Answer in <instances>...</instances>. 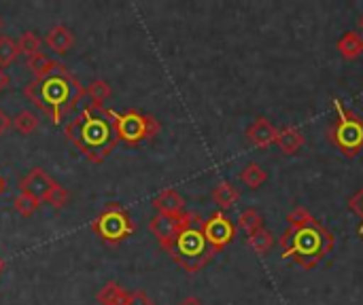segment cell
I'll use <instances>...</instances> for the list:
<instances>
[{"mask_svg": "<svg viewBox=\"0 0 363 305\" xmlns=\"http://www.w3.org/2000/svg\"><path fill=\"white\" fill-rule=\"evenodd\" d=\"M287 225L289 227L279 238L283 259L311 272L334 253L336 236L304 206H298L287 214Z\"/></svg>", "mask_w": 363, "mask_h": 305, "instance_id": "1", "label": "cell"}, {"mask_svg": "<svg viewBox=\"0 0 363 305\" xmlns=\"http://www.w3.org/2000/svg\"><path fill=\"white\" fill-rule=\"evenodd\" d=\"M83 85L64 68V64L45 79H34L23 87V96L40 113L49 115L53 123H60L64 115H70L83 98Z\"/></svg>", "mask_w": 363, "mask_h": 305, "instance_id": "2", "label": "cell"}, {"mask_svg": "<svg viewBox=\"0 0 363 305\" xmlns=\"http://www.w3.org/2000/svg\"><path fill=\"white\" fill-rule=\"evenodd\" d=\"M64 136L94 163L104 161L115 144H117V134H115V125L111 119V110H83L81 117L72 119L66 130Z\"/></svg>", "mask_w": 363, "mask_h": 305, "instance_id": "3", "label": "cell"}, {"mask_svg": "<svg viewBox=\"0 0 363 305\" xmlns=\"http://www.w3.org/2000/svg\"><path fill=\"white\" fill-rule=\"evenodd\" d=\"M202 223H204L202 217L198 212H191L189 223L181 229V234L177 236L172 246L166 251L170 255V259L177 265H181L187 274H198L215 257V253L206 244V238H204V231H202Z\"/></svg>", "mask_w": 363, "mask_h": 305, "instance_id": "4", "label": "cell"}, {"mask_svg": "<svg viewBox=\"0 0 363 305\" xmlns=\"http://www.w3.org/2000/svg\"><path fill=\"white\" fill-rule=\"evenodd\" d=\"M334 110L336 117L325 136L345 157H357L363 151V117L347 108L338 98L334 100Z\"/></svg>", "mask_w": 363, "mask_h": 305, "instance_id": "5", "label": "cell"}, {"mask_svg": "<svg viewBox=\"0 0 363 305\" xmlns=\"http://www.w3.org/2000/svg\"><path fill=\"white\" fill-rule=\"evenodd\" d=\"M111 119L117 138L125 144H140L145 140H151L162 130L160 121L153 115H145L138 110H128V113L111 110Z\"/></svg>", "mask_w": 363, "mask_h": 305, "instance_id": "6", "label": "cell"}, {"mask_svg": "<svg viewBox=\"0 0 363 305\" xmlns=\"http://www.w3.org/2000/svg\"><path fill=\"white\" fill-rule=\"evenodd\" d=\"M91 229L96 231V236L100 240H104L106 244H119L123 242L128 236L134 234V223L130 219V214L117 206V204H108L94 221Z\"/></svg>", "mask_w": 363, "mask_h": 305, "instance_id": "7", "label": "cell"}, {"mask_svg": "<svg viewBox=\"0 0 363 305\" xmlns=\"http://www.w3.org/2000/svg\"><path fill=\"white\" fill-rule=\"evenodd\" d=\"M202 231H204V238H206V244L211 246V251L217 255L221 253L228 244L234 242L236 238V231H238V225L221 210L213 212L204 223H202Z\"/></svg>", "mask_w": 363, "mask_h": 305, "instance_id": "8", "label": "cell"}, {"mask_svg": "<svg viewBox=\"0 0 363 305\" xmlns=\"http://www.w3.org/2000/svg\"><path fill=\"white\" fill-rule=\"evenodd\" d=\"M191 212H185L181 217H166V214H155L149 221V231L153 234V238L157 240V244L168 251L172 246V242L177 240V236L181 234V229L189 223Z\"/></svg>", "mask_w": 363, "mask_h": 305, "instance_id": "9", "label": "cell"}, {"mask_svg": "<svg viewBox=\"0 0 363 305\" xmlns=\"http://www.w3.org/2000/svg\"><path fill=\"white\" fill-rule=\"evenodd\" d=\"M57 185H60V183H55L43 168H34V170H30V172L19 180V191L26 193V195H32V197H36L40 204H45Z\"/></svg>", "mask_w": 363, "mask_h": 305, "instance_id": "10", "label": "cell"}, {"mask_svg": "<svg viewBox=\"0 0 363 305\" xmlns=\"http://www.w3.org/2000/svg\"><path fill=\"white\" fill-rule=\"evenodd\" d=\"M279 138V127L272 125L268 117H255L247 127V140L257 149H270Z\"/></svg>", "mask_w": 363, "mask_h": 305, "instance_id": "11", "label": "cell"}, {"mask_svg": "<svg viewBox=\"0 0 363 305\" xmlns=\"http://www.w3.org/2000/svg\"><path fill=\"white\" fill-rule=\"evenodd\" d=\"M153 208H155L157 214H166V217H181V214L187 212L185 210V197L172 187L160 191L153 197Z\"/></svg>", "mask_w": 363, "mask_h": 305, "instance_id": "12", "label": "cell"}, {"mask_svg": "<svg viewBox=\"0 0 363 305\" xmlns=\"http://www.w3.org/2000/svg\"><path fill=\"white\" fill-rule=\"evenodd\" d=\"M111 85L106 81H91L81 98V110H102L104 102L111 98Z\"/></svg>", "mask_w": 363, "mask_h": 305, "instance_id": "13", "label": "cell"}, {"mask_svg": "<svg viewBox=\"0 0 363 305\" xmlns=\"http://www.w3.org/2000/svg\"><path fill=\"white\" fill-rule=\"evenodd\" d=\"M277 149L283 153V155H296L302 151V146L306 144V136L302 134L300 127L296 125H287V127H281L279 130V138H277Z\"/></svg>", "mask_w": 363, "mask_h": 305, "instance_id": "14", "label": "cell"}, {"mask_svg": "<svg viewBox=\"0 0 363 305\" xmlns=\"http://www.w3.org/2000/svg\"><path fill=\"white\" fill-rule=\"evenodd\" d=\"M45 45H47L53 53L64 55V53H68V51L74 47V34H72V30H70V28H66V25L57 23V25H53V28L47 32V36H45Z\"/></svg>", "mask_w": 363, "mask_h": 305, "instance_id": "15", "label": "cell"}, {"mask_svg": "<svg viewBox=\"0 0 363 305\" xmlns=\"http://www.w3.org/2000/svg\"><path fill=\"white\" fill-rule=\"evenodd\" d=\"M336 47H338V51H340V55L345 59L353 62V59H357V57L363 55V34L355 32V30H349V32H345L338 38Z\"/></svg>", "mask_w": 363, "mask_h": 305, "instance_id": "16", "label": "cell"}, {"mask_svg": "<svg viewBox=\"0 0 363 305\" xmlns=\"http://www.w3.org/2000/svg\"><path fill=\"white\" fill-rule=\"evenodd\" d=\"M211 197L219 206V210L223 212V210H230L232 206H236V202L240 200V191L230 180H219L217 187L213 189Z\"/></svg>", "mask_w": 363, "mask_h": 305, "instance_id": "17", "label": "cell"}, {"mask_svg": "<svg viewBox=\"0 0 363 305\" xmlns=\"http://www.w3.org/2000/svg\"><path fill=\"white\" fill-rule=\"evenodd\" d=\"M60 66H62L60 62H55L53 57H49V55L43 53V51L26 59V68H28V72L34 74V79H45V76H49L51 72H55Z\"/></svg>", "mask_w": 363, "mask_h": 305, "instance_id": "18", "label": "cell"}, {"mask_svg": "<svg viewBox=\"0 0 363 305\" xmlns=\"http://www.w3.org/2000/svg\"><path fill=\"white\" fill-rule=\"evenodd\" d=\"M98 304L100 305H128V299H130V291H125L121 284L117 282H106L98 295H96Z\"/></svg>", "mask_w": 363, "mask_h": 305, "instance_id": "19", "label": "cell"}, {"mask_svg": "<svg viewBox=\"0 0 363 305\" xmlns=\"http://www.w3.org/2000/svg\"><path fill=\"white\" fill-rule=\"evenodd\" d=\"M238 178H240V183L245 185V187H249V189H259V187H264L266 185V180H268V172L259 166V163H255V161H251V163H247L242 170H240V174H238Z\"/></svg>", "mask_w": 363, "mask_h": 305, "instance_id": "20", "label": "cell"}, {"mask_svg": "<svg viewBox=\"0 0 363 305\" xmlns=\"http://www.w3.org/2000/svg\"><path fill=\"white\" fill-rule=\"evenodd\" d=\"M247 244H249V248L255 253V255H259V257H264V255H268L272 248H274V244H277V238H274V234L270 231V229H259V231H255V234H251V236H247Z\"/></svg>", "mask_w": 363, "mask_h": 305, "instance_id": "21", "label": "cell"}, {"mask_svg": "<svg viewBox=\"0 0 363 305\" xmlns=\"http://www.w3.org/2000/svg\"><path fill=\"white\" fill-rule=\"evenodd\" d=\"M40 125V119L34 110H19L13 117V130L21 136H30L32 132H36Z\"/></svg>", "mask_w": 363, "mask_h": 305, "instance_id": "22", "label": "cell"}, {"mask_svg": "<svg viewBox=\"0 0 363 305\" xmlns=\"http://www.w3.org/2000/svg\"><path fill=\"white\" fill-rule=\"evenodd\" d=\"M238 227L245 229L247 236H251V234L264 229L266 223H264V217H262L255 208H245V210L238 214Z\"/></svg>", "mask_w": 363, "mask_h": 305, "instance_id": "23", "label": "cell"}, {"mask_svg": "<svg viewBox=\"0 0 363 305\" xmlns=\"http://www.w3.org/2000/svg\"><path fill=\"white\" fill-rule=\"evenodd\" d=\"M38 208H40V202H38L36 197H32V195L19 193V195L13 200V210H15L19 217H26V219H28V217L36 214Z\"/></svg>", "mask_w": 363, "mask_h": 305, "instance_id": "24", "label": "cell"}, {"mask_svg": "<svg viewBox=\"0 0 363 305\" xmlns=\"http://www.w3.org/2000/svg\"><path fill=\"white\" fill-rule=\"evenodd\" d=\"M40 36L36 32H23L17 40V47H19V53H23L26 57H32L36 53H40Z\"/></svg>", "mask_w": 363, "mask_h": 305, "instance_id": "25", "label": "cell"}, {"mask_svg": "<svg viewBox=\"0 0 363 305\" xmlns=\"http://www.w3.org/2000/svg\"><path fill=\"white\" fill-rule=\"evenodd\" d=\"M19 55V47L13 38L9 36H0V68L11 66Z\"/></svg>", "mask_w": 363, "mask_h": 305, "instance_id": "26", "label": "cell"}, {"mask_svg": "<svg viewBox=\"0 0 363 305\" xmlns=\"http://www.w3.org/2000/svg\"><path fill=\"white\" fill-rule=\"evenodd\" d=\"M68 202H70V193L62 187V185H57L55 189H53V193L49 195V200L45 202V204H49L51 208H55V210H60V208H64V206H68Z\"/></svg>", "mask_w": 363, "mask_h": 305, "instance_id": "27", "label": "cell"}, {"mask_svg": "<svg viewBox=\"0 0 363 305\" xmlns=\"http://www.w3.org/2000/svg\"><path fill=\"white\" fill-rule=\"evenodd\" d=\"M349 210H351V212H355V214L362 219V225L357 227V234L363 236V187L357 191V193H355V195H353V197H351V200H349Z\"/></svg>", "mask_w": 363, "mask_h": 305, "instance_id": "28", "label": "cell"}, {"mask_svg": "<svg viewBox=\"0 0 363 305\" xmlns=\"http://www.w3.org/2000/svg\"><path fill=\"white\" fill-rule=\"evenodd\" d=\"M128 305H155V301L145 291H134V293H130Z\"/></svg>", "mask_w": 363, "mask_h": 305, "instance_id": "29", "label": "cell"}, {"mask_svg": "<svg viewBox=\"0 0 363 305\" xmlns=\"http://www.w3.org/2000/svg\"><path fill=\"white\" fill-rule=\"evenodd\" d=\"M11 127H13V117H9V115L0 108V136H4Z\"/></svg>", "mask_w": 363, "mask_h": 305, "instance_id": "30", "label": "cell"}, {"mask_svg": "<svg viewBox=\"0 0 363 305\" xmlns=\"http://www.w3.org/2000/svg\"><path fill=\"white\" fill-rule=\"evenodd\" d=\"M9 83H11V79H9V74L4 72V68H0V93L9 87Z\"/></svg>", "mask_w": 363, "mask_h": 305, "instance_id": "31", "label": "cell"}, {"mask_svg": "<svg viewBox=\"0 0 363 305\" xmlns=\"http://www.w3.org/2000/svg\"><path fill=\"white\" fill-rule=\"evenodd\" d=\"M179 305H204L198 297H194V295H189V297H185V299H181V304Z\"/></svg>", "mask_w": 363, "mask_h": 305, "instance_id": "32", "label": "cell"}, {"mask_svg": "<svg viewBox=\"0 0 363 305\" xmlns=\"http://www.w3.org/2000/svg\"><path fill=\"white\" fill-rule=\"evenodd\" d=\"M4 270H6V263H4V259L0 257V276L4 274Z\"/></svg>", "mask_w": 363, "mask_h": 305, "instance_id": "33", "label": "cell"}, {"mask_svg": "<svg viewBox=\"0 0 363 305\" xmlns=\"http://www.w3.org/2000/svg\"><path fill=\"white\" fill-rule=\"evenodd\" d=\"M4 185H6V183H4V178H2V176H0V195H2V193H4Z\"/></svg>", "mask_w": 363, "mask_h": 305, "instance_id": "34", "label": "cell"}, {"mask_svg": "<svg viewBox=\"0 0 363 305\" xmlns=\"http://www.w3.org/2000/svg\"><path fill=\"white\" fill-rule=\"evenodd\" d=\"M357 25H359V28H362V30H363V15H362V17H359V21H357Z\"/></svg>", "mask_w": 363, "mask_h": 305, "instance_id": "35", "label": "cell"}, {"mask_svg": "<svg viewBox=\"0 0 363 305\" xmlns=\"http://www.w3.org/2000/svg\"><path fill=\"white\" fill-rule=\"evenodd\" d=\"M2 25H4V21H2V17H0V30H2Z\"/></svg>", "mask_w": 363, "mask_h": 305, "instance_id": "36", "label": "cell"}]
</instances>
